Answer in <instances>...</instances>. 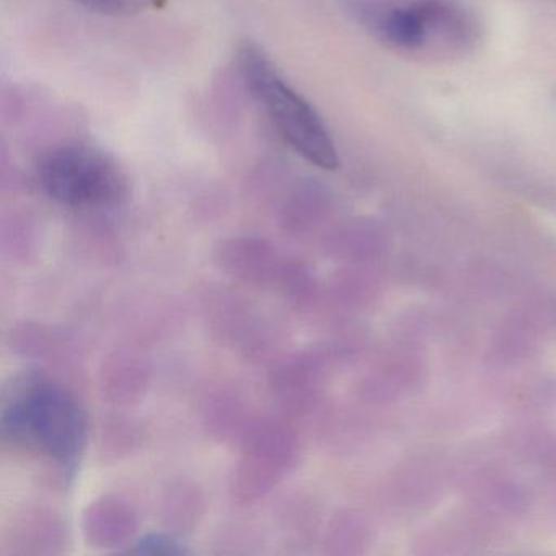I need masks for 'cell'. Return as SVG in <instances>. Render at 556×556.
<instances>
[{"label":"cell","mask_w":556,"mask_h":556,"mask_svg":"<svg viewBox=\"0 0 556 556\" xmlns=\"http://www.w3.org/2000/svg\"><path fill=\"white\" fill-rule=\"evenodd\" d=\"M131 552L139 553H162V555H181L187 553V548L168 533H149L142 536Z\"/></svg>","instance_id":"13"},{"label":"cell","mask_w":556,"mask_h":556,"mask_svg":"<svg viewBox=\"0 0 556 556\" xmlns=\"http://www.w3.org/2000/svg\"><path fill=\"white\" fill-rule=\"evenodd\" d=\"M298 460V444L288 429L260 425L245 439V451L233 478V493L242 503L268 494Z\"/></svg>","instance_id":"4"},{"label":"cell","mask_w":556,"mask_h":556,"mask_svg":"<svg viewBox=\"0 0 556 556\" xmlns=\"http://www.w3.org/2000/svg\"><path fill=\"white\" fill-rule=\"evenodd\" d=\"M237 64L247 89L281 138L312 165L337 170L340 157L330 131L314 106L282 79L268 54L253 41H243Z\"/></svg>","instance_id":"2"},{"label":"cell","mask_w":556,"mask_h":556,"mask_svg":"<svg viewBox=\"0 0 556 556\" xmlns=\"http://www.w3.org/2000/svg\"><path fill=\"white\" fill-rule=\"evenodd\" d=\"M45 193L74 210H110L128 197V178L113 159L86 144L53 149L38 165Z\"/></svg>","instance_id":"3"},{"label":"cell","mask_w":556,"mask_h":556,"mask_svg":"<svg viewBox=\"0 0 556 556\" xmlns=\"http://www.w3.org/2000/svg\"><path fill=\"white\" fill-rule=\"evenodd\" d=\"M103 395L116 405L139 402L149 386V367L136 356L115 354L100 374Z\"/></svg>","instance_id":"7"},{"label":"cell","mask_w":556,"mask_h":556,"mask_svg":"<svg viewBox=\"0 0 556 556\" xmlns=\"http://www.w3.org/2000/svg\"><path fill=\"white\" fill-rule=\"evenodd\" d=\"M2 435L17 451L50 458L73 473L86 448V413L63 387L30 374L5 393Z\"/></svg>","instance_id":"1"},{"label":"cell","mask_w":556,"mask_h":556,"mask_svg":"<svg viewBox=\"0 0 556 556\" xmlns=\"http://www.w3.org/2000/svg\"><path fill=\"white\" fill-rule=\"evenodd\" d=\"M216 260L224 271L247 282H265L278 278L276 252L268 242L252 237H233L219 243Z\"/></svg>","instance_id":"5"},{"label":"cell","mask_w":556,"mask_h":556,"mask_svg":"<svg viewBox=\"0 0 556 556\" xmlns=\"http://www.w3.org/2000/svg\"><path fill=\"white\" fill-rule=\"evenodd\" d=\"M60 520L54 516H43L37 513L34 516H25L21 522L17 523L15 530V539L18 543L15 545L22 546L21 553H41L40 543L50 545L53 543L54 536L60 535L61 532Z\"/></svg>","instance_id":"10"},{"label":"cell","mask_w":556,"mask_h":556,"mask_svg":"<svg viewBox=\"0 0 556 556\" xmlns=\"http://www.w3.org/2000/svg\"><path fill=\"white\" fill-rule=\"evenodd\" d=\"M162 509L164 522L175 532H191L204 513L203 494L193 483L181 481L165 493Z\"/></svg>","instance_id":"8"},{"label":"cell","mask_w":556,"mask_h":556,"mask_svg":"<svg viewBox=\"0 0 556 556\" xmlns=\"http://www.w3.org/2000/svg\"><path fill=\"white\" fill-rule=\"evenodd\" d=\"M428 18L422 9H396L387 15L382 30L396 47L416 48L425 41Z\"/></svg>","instance_id":"9"},{"label":"cell","mask_w":556,"mask_h":556,"mask_svg":"<svg viewBox=\"0 0 556 556\" xmlns=\"http://www.w3.org/2000/svg\"><path fill=\"white\" fill-rule=\"evenodd\" d=\"M138 426L131 419L115 418L103 425L102 435H100V452L103 455H113L122 457L123 454H129L139 441Z\"/></svg>","instance_id":"11"},{"label":"cell","mask_w":556,"mask_h":556,"mask_svg":"<svg viewBox=\"0 0 556 556\" xmlns=\"http://www.w3.org/2000/svg\"><path fill=\"white\" fill-rule=\"evenodd\" d=\"M138 529L135 509L118 497H102L84 514V533L90 545H125Z\"/></svg>","instance_id":"6"},{"label":"cell","mask_w":556,"mask_h":556,"mask_svg":"<svg viewBox=\"0 0 556 556\" xmlns=\"http://www.w3.org/2000/svg\"><path fill=\"white\" fill-rule=\"evenodd\" d=\"M80 5L102 15H135L144 11L152 0H77Z\"/></svg>","instance_id":"12"}]
</instances>
